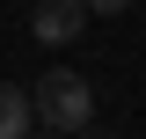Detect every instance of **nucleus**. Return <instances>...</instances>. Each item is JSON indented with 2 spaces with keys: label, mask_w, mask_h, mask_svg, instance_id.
I'll return each instance as SVG.
<instances>
[{
  "label": "nucleus",
  "mask_w": 146,
  "mask_h": 139,
  "mask_svg": "<svg viewBox=\"0 0 146 139\" xmlns=\"http://www.w3.org/2000/svg\"><path fill=\"white\" fill-rule=\"evenodd\" d=\"M29 110H36L44 124H51L58 139H73V132H88V124H95V88L80 81V73H66V66H51L44 81L29 88Z\"/></svg>",
  "instance_id": "obj_1"
},
{
  "label": "nucleus",
  "mask_w": 146,
  "mask_h": 139,
  "mask_svg": "<svg viewBox=\"0 0 146 139\" xmlns=\"http://www.w3.org/2000/svg\"><path fill=\"white\" fill-rule=\"evenodd\" d=\"M29 29H36V44H73V37L88 29V7L80 0H36Z\"/></svg>",
  "instance_id": "obj_2"
},
{
  "label": "nucleus",
  "mask_w": 146,
  "mask_h": 139,
  "mask_svg": "<svg viewBox=\"0 0 146 139\" xmlns=\"http://www.w3.org/2000/svg\"><path fill=\"white\" fill-rule=\"evenodd\" d=\"M29 124H36L29 95H22L15 81H0V139H29Z\"/></svg>",
  "instance_id": "obj_3"
},
{
  "label": "nucleus",
  "mask_w": 146,
  "mask_h": 139,
  "mask_svg": "<svg viewBox=\"0 0 146 139\" xmlns=\"http://www.w3.org/2000/svg\"><path fill=\"white\" fill-rule=\"evenodd\" d=\"M80 7H88V15H124L131 0H80Z\"/></svg>",
  "instance_id": "obj_4"
},
{
  "label": "nucleus",
  "mask_w": 146,
  "mask_h": 139,
  "mask_svg": "<svg viewBox=\"0 0 146 139\" xmlns=\"http://www.w3.org/2000/svg\"><path fill=\"white\" fill-rule=\"evenodd\" d=\"M80 139H110V132H80Z\"/></svg>",
  "instance_id": "obj_5"
}]
</instances>
